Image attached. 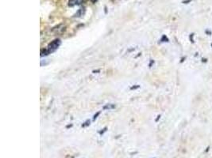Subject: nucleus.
Returning a JSON list of instances; mask_svg holds the SVG:
<instances>
[{
	"label": "nucleus",
	"instance_id": "obj_1",
	"mask_svg": "<svg viewBox=\"0 0 212 158\" xmlns=\"http://www.w3.org/2000/svg\"><path fill=\"white\" fill-rule=\"evenodd\" d=\"M60 45H61V40L58 39L54 40L53 41L51 42L50 44L48 45L47 49L42 51V52H41V56L42 57V56H48V55H49L51 53L54 52L58 48Z\"/></svg>",
	"mask_w": 212,
	"mask_h": 158
},
{
	"label": "nucleus",
	"instance_id": "obj_2",
	"mask_svg": "<svg viewBox=\"0 0 212 158\" xmlns=\"http://www.w3.org/2000/svg\"><path fill=\"white\" fill-rule=\"evenodd\" d=\"M86 0H69L68 1V6L73 7L75 6H80L83 3H85Z\"/></svg>",
	"mask_w": 212,
	"mask_h": 158
},
{
	"label": "nucleus",
	"instance_id": "obj_3",
	"mask_svg": "<svg viewBox=\"0 0 212 158\" xmlns=\"http://www.w3.org/2000/svg\"><path fill=\"white\" fill-rule=\"evenodd\" d=\"M115 108V104H106V106L103 107V109H113V108Z\"/></svg>",
	"mask_w": 212,
	"mask_h": 158
},
{
	"label": "nucleus",
	"instance_id": "obj_4",
	"mask_svg": "<svg viewBox=\"0 0 212 158\" xmlns=\"http://www.w3.org/2000/svg\"><path fill=\"white\" fill-rule=\"evenodd\" d=\"M89 125H90V120H87L84 124H82V127H87V126H89Z\"/></svg>",
	"mask_w": 212,
	"mask_h": 158
},
{
	"label": "nucleus",
	"instance_id": "obj_5",
	"mask_svg": "<svg viewBox=\"0 0 212 158\" xmlns=\"http://www.w3.org/2000/svg\"><path fill=\"white\" fill-rule=\"evenodd\" d=\"M163 40H165V42H168V39L167 38V36H165V35L162 36V38H161V41L163 42Z\"/></svg>",
	"mask_w": 212,
	"mask_h": 158
},
{
	"label": "nucleus",
	"instance_id": "obj_6",
	"mask_svg": "<svg viewBox=\"0 0 212 158\" xmlns=\"http://www.w3.org/2000/svg\"><path fill=\"white\" fill-rule=\"evenodd\" d=\"M193 36H194V34H191L190 35V40H191V42H194V40H193Z\"/></svg>",
	"mask_w": 212,
	"mask_h": 158
},
{
	"label": "nucleus",
	"instance_id": "obj_7",
	"mask_svg": "<svg viewBox=\"0 0 212 158\" xmlns=\"http://www.w3.org/2000/svg\"><path fill=\"white\" fill-rule=\"evenodd\" d=\"M99 114H100V112H98V113H96V115H95V116H94L93 120H95V119H96V118H97V116H99Z\"/></svg>",
	"mask_w": 212,
	"mask_h": 158
},
{
	"label": "nucleus",
	"instance_id": "obj_8",
	"mask_svg": "<svg viewBox=\"0 0 212 158\" xmlns=\"http://www.w3.org/2000/svg\"><path fill=\"white\" fill-rule=\"evenodd\" d=\"M139 87H140V86H137H137H133V87H131V88H130V89H138V88H139Z\"/></svg>",
	"mask_w": 212,
	"mask_h": 158
},
{
	"label": "nucleus",
	"instance_id": "obj_9",
	"mask_svg": "<svg viewBox=\"0 0 212 158\" xmlns=\"http://www.w3.org/2000/svg\"><path fill=\"white\" fill-rule=\"evenodd\" d=\"M106 128L105 127L104 129H103V131H99V134H103L104 133V132H106Z\"/></svg>",
	"mask_w": 212,
	"mask_h": 158
},
{
	"label": "nucleus",
	"instance_id": "obj_10",
	"mask_svg": "<svg viewBox=\"0 0 212 158\" xmlns=\"http://www.w3.org/2000/svg\"><path fill=\"white\" fill-rule=\"evenodd\" d=\"M91 1H92V2L93 3H96V2H97V0H91Z\"/></svg>",
	"mask_w": 212,
	"mask_h": 158
},
{
	"label": "nucleus",
	"instance_id": "obj_11",
	"mask_svg": "<svg viewBox=\"0 0 212 158\" xmlns=\"http://www.w3.org/2000/svg\"><path fill=\"white\" fill-rule=\"evenodd\" d=\"M72 126H73V125H68V126H67V128L71 127H72Z\"/></svg>",
	"mask_w": 212,
	"mask_h": 158
}]
</instances>
